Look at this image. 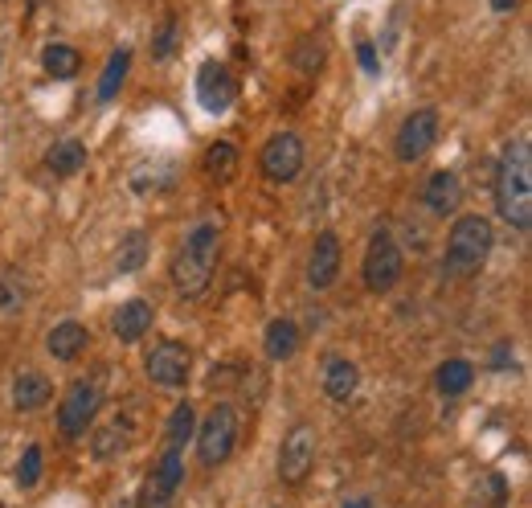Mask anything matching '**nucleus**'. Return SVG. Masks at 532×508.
<instances>
[{
	"label": "nucleus",
	"instance_id": "1",
	"mask_svg": "<svg viewBox=\"0 0 532 508\" xmlns=\"http://www.w3.org/2000/svg\"><path fill=\"white\" fill-rule=\"evenodd\" d=\"M496 209L512 230L520 234L532 230V144L528 136H516L504 148V160L496 168Z\"/></svg>",
	"mask_w": 532,
	"mask_h": 508
},
{
	"label": "nucleus",
	"instance_id": "2",
	"mask_svg": "<svg viewBox=\"0 0 532 508\" xmlns=\"http://www.w3.org/2000/svg\"><path fill=\"white\" fill-rule=\"evenodd\" d=\"M217 254H221V230L217 222H201L185 234L181 250L172 259V283L185 300H201L213 283V271H217Z\"/></svg>",
	"mask_w": 532,
	"mask_h": 508
},
{
	"label": "nucleus",
	"instance_id": "3",
	"mask_svg": "<svg viewBox=\"0 0 532 508\" xmlns=\"http://www.w3.org/2000/svg\"><path fill=\"white\" fill-rule=\"evenodd\" d=\"M487 254H492V222L479 214H463L447 234V275L455 279L479 275Z\"/></svg>",
	"mask_w": 532,
	"mask_h": 508
},
{
	"label": "nucleus",
	"instance_id": "4",
	"mask_svg": "<svg viewBox=\"0 0 532 508\" xmlns=\"http://www.w3.org/2000/svg\"><path fill=\"white\" fill-rule=\"evenodd\" d=\"M238 427H242V418L230 402H217L209 410V418L201 422V431H197V451H201V463L205 468H221L234 447H238Z\"/></svg>",
	"mask_w": 532,
	"mask_h": 508
},
{
	"label": "nucleus",
	"instance_id": "5",
	"mask_svg": "<svg viewBox=\"0 0 532 508\" xmlns=\"http://www.w3.org/2000/svg\"><path fill=\"white\" fill-rule=\"evenodd\" d=\"M402 271H406V254L402 246L393 242L389 230H377L369 238V250H365V263H361V275H365V287L373 295H385L402 283Z\"/></svg>",
	"mask_w": 532,
	"mask_h": 508
},
{
	"label": "nucleus",
	"instance_id": "6",
	"mask_svg": "<svg viewBox=\"0 0 532 508\" xmlns=\"http://www.w3.org/2000/svg\"><path fill=\"white\" fill-rule=\"evenodd\" d=\"M99 406H103V394H99L95 381H74V386L62 394V402H58V431H62V439H70V443L82 439L86 427H95Z\"/></svg>",
	"mask_w": 532,
	"mask_h": 508
},
{
	"label": "nucleus",
	"instance_id": "7",
	"mask_svg": "<svg viewBox=\"0 0 532 508\" xmlns=\"http://www.w3.org/2000/svg\"><path fill=\"white\" fill-rule=\"evenodd\" d=\"M303 140L295 132H279L266 140V148L258 152V168H262V177L271 181V185H291L299 173H303Z\"/></svg>",
	"mask_w": 532,
	"mask_h": 508
},
{
	"label": "nucleus",
	"instance_id": "8",
	"mask_svg": "<svg viewBox=\"0 0 532 508\" xmlns=\"http://www.w3.org/2000/svg\"><path fill=\"white\" fill-rule=\"evenodd\" d=\"M316 451H320V443H316V431L307 427V422L291 427L283 447H279V480L299 488L307 476H312V468H316Z\"/></svg>",
	"mask_w": 532,
	"mask_h": 508
},
{
	"label": "nucleus",
	"instance_id": "9",
	"mask_svg": "<svg viewBox=\"0 0 532 508\" xmlns=\"http://www.w3.org/2000/svg\"><path fill=\"white\" fill-rule=\"evenodd\" d=\"M185 484V459L181 451H164L156 463H152V472L144 476V488H140V508H168L176 500V492H181Z\"/></svg>",
	"mask_w": 532,
	"mask_h": 508
},
{
	"label": "nucleus",
	"instance_id": "10",
	"mask_svg": "<svg viewBox=\"0 0 532 508\" xmlns=\"http://www.w3.org/2000/svg\"><path fill=\"white\" fill-rule=\"evenodd\" d=\"M434 144H438V111L418 107V111H410V115L402 119V127H397L393 152H397V160L414 164V160H422Z\"/></svg>",
	"mask_w": 532,
	"mask_h": 508
},
{
	"label": "nucleus",
	"instance_id": "11",
	"mask_svg": "<svg viewBox=\"0 0 532 508\" xmlns=\"http://www.w3.org/2000/svg\"><path fill=\"white\" fill-rule=\"evenodd\" d=\"M189 369H193V353L181 345V341H160L152 345V353L144 357V373L164 390H176L189 381Z\"/></svg>",
	"mask_w": 532,
	"mask_h": 508
},
{
	"label": "nucleus",
	"instance_id": "12",
	"mask_svg": "<svg viewBox=\"0 0 532 508\" xmlns=\"http://www.w3.org/2000/svg\"><path fill=\"white\" fill-rule=\"evenodd\" d=\"M197 99L209 115H221V111H230L234 99H238V78L230 74L226 62H205L197 70Z\"/></svg>",
	"mask_w": 532,
	"mask_h": 508
},
{
	"label": "nucleus",
	"instance_id": "13",
	"mask_svg": "<svg viewBox=\"0 0 532 508\" xmlns=\"http://www.w3.org/2000/svg\"><path fill=\"white\" fill-rule=\"evenodd\" d=\"M340 238L332 230L316 234V246H312V259H307V283L316 291H328L336 279H340Z\"/></svg>",
	"mask_w": 532,
	"mask_h": 508
},
{
	"label": "nucleus",
	"instance_id": "14",
	"mask_svg": "<svg viewBox=\"0 0 532 508\" xmlns=\"http://www.w3.org/2000/svg\"><path fill=\"white\" fill-rule=\"evenodd\" d=\"M152 320H156V308L148 300H127L119 304V312L111 316V332L119 345H136L152 332Z\"/></svg>",
	"mask_w": 532,
	"mask_h": 508
},
{
	"label": "nucleus",
	"instance_id": "15",
	"mask_svg": "<svg viewBox=\"0 0 532 508\" xmlns=\"http://www.w3.org/2000/svg\"><path fill=\"white\" fill-rule=\"evenodd\" d=\"M131 439H136V431H131V418L127 414H115V418L99 422V427L91 431V455L99 463H111V459H119L131 447Z\"/></svg>",
	"mask_w": 532,
	"mask_h": 508
},
{
	"label": "nucleus",
	"instance_id": "16",
	"mask_svg": "<svg viewBox=\"0 0 532 508\" xmlns=\"http://www.w3.org/2000/svg\"><path fill=\"white\" fill-rule=\"evenodd\" d=\"M320 386H324V394H328L332 402H352V394L361 390V369H357V361H348V357H340V353L324 357V377H320Z\"/></svg>",
	"mask_w": 532,
	"mask_h": 508
},
{
	"label": "nucleus",
	"instance_id": "17",
	"mask_svg": "<svg viewBox=\"0 0 532 508\" xmlns=\"http://www.w3.org/2000/svg\"><path fill=\"white\" fill-rule=\"evenodd\" d=\"M422 201H426L430 214H438V218L455 214L459 201H463L459 173H451V168H438V173H430V181H426V189H422Z\"/></svg>",
	"mask_w": 532,
	"mask_h": 508
},
{
	"label": "nucleus",
	"instance_id": "18",
	"mask_svg": "<svg viewBox=\"0 0 532 508\" xmlns=\"http://www.w3.org/2000/svg\"><path fill=\"white\" fill-rule=\"evenodd\" d=\"M50 398H54V381H50L46 373H37V369H21V373L13 377V406H17L21 414L41 410Z\"/></svg>",
	"mask_w": 532,
	"mask_h": 508
},
{
	"label": "nucleus",
	"instance_id": "19",
	"mask_svg": "<svg viewBox=\"0 0 532 508\" xmlns=\"http://www.w3.org/2000/svg\"><path fill=\"white\" fill-rule=\"evenodd\" d=\"M86 345H91V332H86L78 320H62V324H54L50 336H46V349H50L54 361H78Z\"/></svg>",
	"mask_w": 532,
	"mask_h": 508
},
{
	"label": "nucleus",
	"instance_id": "20",
	"mask_svg": "<svg viewBox=\"0 0 532 508\" xmlns=\"http://www.w3.org/2000/svg\"><path fill=\"white\" fill-rule=\"evenodd\" d=\"M262 349H266L271 361H291L299 353V324L287 320V316L271 320V324H266V336H262Z\"/></svg>",
	"mask_w": 532,
	"mask_h": 508
},
{
	"label": "nucleus",
	"instance_id": "21",
	"mask_svg": "<svg viewBox=\"0 0 532 508\" xmlns=\"http://www.w3.org/2000/svg\"><path fill=\"white\" fill-rule=\"evenodd\" d=\"M86 160H91V156H86V144L74 140V136H62V140L46 152V168H50L54 177H74V173H82Z\"/></svg>",
	"mask_w": 532,
	"mask_h": 508
},
{
	"label": "nucleus",
	"instance_id": "22",
	"mask_svg": "<svg viewBox=\"0 0 532 508\" xmlns=\"http://www.w3.org/2000/svg\"><path fill=\"white\" fill-rule=\"evenodd\" d=\"M205 177L209 181H217V185H230L234 177H238V148L230 144V140H217V144H209L205 148Z\"/></svg>",
	"mask_w": 532,
	"mask_h": 508
},
{
	"label": "nucleus",
	"instance_id": "23",
	"mask_svg": "<svg viewBox=\"0 0 532 508\" xmlns=\"http://www.w3.org/2000/svg\"><path fill=\"white\" fill-rule=\"evenodd\" d=\"M434 381H438V394L442 398H463L471 390V381H475V365L467 357H451V361H442V369H438Z\"/></svg>",
	"mask_w": 532,
	"mask_h": 508
},
{
	"label": "nucleus",
	"instance_id": "24",
	"mask_svg": "<svg viewBox=\"0 0 532 508\" xmlns=\"http://www.w3.org/2000/svg\"><path fill=\"white\" fill-rule=\"evenodd\" d=\"M148 234L144 230H127L123 238H119V246H115V271L119 275H136L144 263H148Z\"/></svg>",
	"mask_w": 532,
	"mask_h": 508
},
{
	"label": "nucleus",
	"instance_id": "25",
	"mask_svg": "<svg viewBox=\"0 0 532 508\" xmlns=\"http://www.w3.org/2000/svg\"><path fill=\"white\" fill-rule=\"evenodd\" d=\"M41 70H46L50 78H58V82H70L82 70V54L74 46H62V41H54V46L41 50Z\"/></svg>",
	"mask_w": 532,
	"mask_h": 508
},
{
	"label": "nucleus",
	"instance_id": "26",
	"mask_svg": "<svg viewBox=\"0 0 532 508\" xmlns=\"http://www.w3.org/2000/svg\"><path fill=\"white\" fill-rule=\"evenodd\" d=\"M127 70H131V50H115L103 66V78H99V103H111L119 95V87L127 82Z\"/></svg>",
	"mask_w": 532,
	"mask_h": 508
},
{
	"label": "nucleus",
	"instance_id": "27",
	"mask_svg": "<svg viewBox=\"0 0 532 508\" xmlns=\"http://www.w3.org/2000/svg\"><path fill=\"white\" fill-rule=\"evenodd\" d=\"M29 300V279L17 267H0V312H17Z\"/></svg>",
	"mask_w": 532,
	"mask_h": 508
},
{
	"label": "nucleus",
	"instance_id": "28",
	"mask_svg": "<svg viewBox=\"0 0 532 508\" xmlns=\"http://www.w3.org/2000/svg\"><path fill=\"white\" fill-rule=\"evenodd\" d=\"M193 431H197V414H193V406H189V402H181V406L172 410V418H168L164 443H168L172 451H185V443L193 439Z\"/></svg>",
	"mask_w": 532,
	"mask_h": 508
},
{
	"label": "nucleus",
	"instance_id": "29",
	"mask_svg": "<svg viewBox=\"0 0 532 508\" xmlns=\"http://www.w3.org/2000/svg\"><path fill=\"white\" fill-rule=\"evenodd\" d=\"M291 62L303 70V74H320L324 70V62H328V50H324V41L316 37V33H307V37H299L295 41V54H291Z\"/></svg>",
	"mask_w": 532,
	"mask_h": 508
},
{
	"label": "nucleus",
	"instance_id": "30",
	"mask_svg": "<svg viewBox=\"0 0 532 508\" xmlns=\"http://www.w3.org/2000/svg\"><path fill=\"white\" fill-rule=\"evenodd\" d=\"M37 480H41V447L29 443V447H25V459H21V468H17V484H21V488H33Z\"/></svg>",
	"mask_w": 532,
	"mask_h": 508
},
{
	"label": "nucleus",
	"instance_id": "31",
	"mask_svg": "<svg viewBox=\"0 0 532 508\" xmlns=\"http://www.w3.org/2000/svg\"><path fill=\"white\" fill-rule=\"evenodd\" d=\"M172 46H176V17H164V25H160V33H156V41H152V58H168L172 54Z\"/></svg>",
	"mask_w": 532,
	"mask_h": 508
},
{
	"label": "nucleus",
	"instance_id": "32",
	"mask_svg": "<svg viewBox=\"0 0 532 508\" xmlns=\"http://www.w3.org/2000/svg\"><path fill=\"white\" fill-rule=\"evenodd\" d=\"M357 58H361L365 74H377V70H381V62H377V50H373V41H361V46H357Z\"/></svg>",
	"mask_w": 532,
	"mask_h": 508
},
{
	"label": "nucleus",
	"instance_id": "33",
	"mask_svg": "<svg viewBox=\"0 0 532 508\" xmlns=\"http://www.w3.org/2000/svg\"><path fill=\"white\" fill-rule=\"evenodd\" d=\"M508 353H512V345H500V349H496V361H492V365H496V369H508V365H512V361H508Z\"/></svg>",
	"mask_w": 532,
	"mask_h": 508
},
{
	"label": "nucleus",
	"instance_id": "34",
	"mask_svg": "<svg viewBox=\"0 0 532 508\" xmlns=\"http://www.w3.org/2000/svg\"><path fill=\"white\" fill-rule=\"evenodd\" d=\"M516 5H520V0H492L496 13H516Z\"/></svg>",
	"mask_w": 532,
	"mask_h": 508
},
{
	"label": "nucleus",
	"instance_id": "35",
	"mask_svg": "<svg viewBox=\"0 0 532 508\" xmlns=\"http://www.w3.org/2000/svg\"><path fill=\"white\" fill-rule=\"evenodd\" d=\"M344 508H373V504H369V500H365V496H357V500H348V504H344Z\"/></svg>",
	"mask_w": 532,
	"mask_h": 508
},
{
	"label": "nucleus",
	"instance_id": "36",
	"mask_svg": "<svg viewBox=\"0 0 532 508\" xmlns=\"http://www.w3.org/2000/svg\"><path fill=\"white\" fill-rule=\"evenodd\" d=\"M37 5H41V0H29V13H33V9H37Z\"/></svg>",
	"mask_w": 532,
	"mask_h": 508
}]
</instances>
